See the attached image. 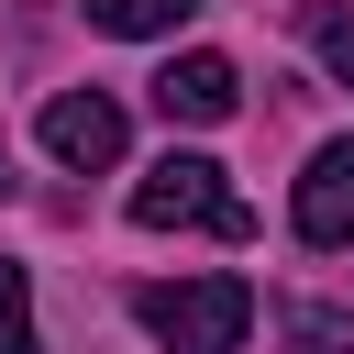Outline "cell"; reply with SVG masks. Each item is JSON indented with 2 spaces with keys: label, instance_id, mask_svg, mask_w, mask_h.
Here are the masks:
<instances>
[{
  "label": "cell",
  "instance_id": "1",
  "mask_svg": "<svg viewBox=\"0 0 354 354\" xmlns=\"http://www.w3.org/2000/svg\"><path fill=\"white\" fill-rule=\"evenodd\" d=\"M133 321H144L166 354H243L254 288H243V277H166V288H133Z\"/></svg>",
  "mask_w": 354,
  "mask_h": 354
},
{
  "label": "cell",
  "instance_id": "2",
  "mask_svg": "<svg viewBox=\"0 0 354 354\" xmlns=\"http://www.w3.org/2000/svg\"><path fill=\"white\" fill-rule=\"evenodd\" d=\"M133 221H144V232H221V243L254 232V210L232 199V177H221L210 155H155V166L133 177Z\"/></svg>",
  "mask_w": 354,
  "mask_h": 354
},
{
  "label": "cell",
  "instance_id": "3",
  "mask_svg": "<svg viewBox=\"0 0 354 354\" xmlns=\"http://www.w3.org/2000/svg\"><path fill=\"white\" fill-rule=\"evenodd\" d=\"M44 155L77 166V177L122 166V100H100V88H55V100H44Z\"/></svg>",
  "mask_w": 354,
  "mask_h": 354
},
{
  "label": "cell",
  "instance_id": "4",
  "mask_svg": "<svg viewBox=\"0 0 354 354\" xmlns=\"http://www.w3.org/2000/svg\"><path fill=\"white\" fill-rule=\"evenodd\" d=\"M288 221H299V243H321V254H343V243H354V144H321V155H310V177H299Z\"/></svg>",
  "mask_w": 354,
  "mask_h": 354
},
{
  "label": "cell",
  "instance_id": "5",
  "mask_svg": "<svg viewBox=\"0 0 354 354\" xmlns=\"http://www.w3.org/2000/svg\"><path fill=\"white\" fill-rule=\"evenodd\" d=\"M155 111H166V122H199V133H210V122H232V111H243V77H232V55H210V44H199V55H166V77H155Z\"/></svg>",
  "mask_w": 354,
  "mask_h": 354
},
{
  "label": "cell",
  "instance_id": "6",
  "mask_svg": "<svg viewBox=\"0 0 354 354\" xmlns=\"http://www.w3.org/2000/svg\"><path fill=\"white\" fill-rule=\"evenodd\" d=\"M288 343H299V354H354V310H321V299H288Z\"/></svg>",
  "mask_w": 354,
  "mask_h": 354
},
{
  "label": "cell",
  "instance_id": "7",
  "mask_svg": "<svg viewBox=\"0 0 354 354\" xmlns=\"http://www.w3.org/2000/svg\"><path fill=\"white\" fill-rule=\"evenodd\" d=\"M299 33H310V55H321V66H332V77L354 88V11H332V0H310V11H299Z\"/></svg>",
  "mask_w": 354,
  "mask_h": 354
},
{
  "label": "cell",
  "instance_id": "8",
  "mask_svg": "<svg viewBox=\"0 0 354 354\" xmlns=\"http://www.w3.org/2000/svg\"><path fill=\"white\" fill-rule=\"evenodd\" d=\"M188 11H199V0H88L100 33H177Z\"/></svg>",
  "mask_w": 354,
  "mask_h": 354
},
{
  "label": "cell",
  "instance_id": "9",
  "mask_svg": "<svg viewBox=\"0 0 354 354\" xmlns=\"http://www.w3.org/2000/svg\"><path fill=\"white\" fill-rule=\"evenodd\" d=\"M0 354H44V343H33V277H22L11 254H0Z\"/></svg>",
  "mask_w": 354,
  "mask_h": 354
}]
</instances>
